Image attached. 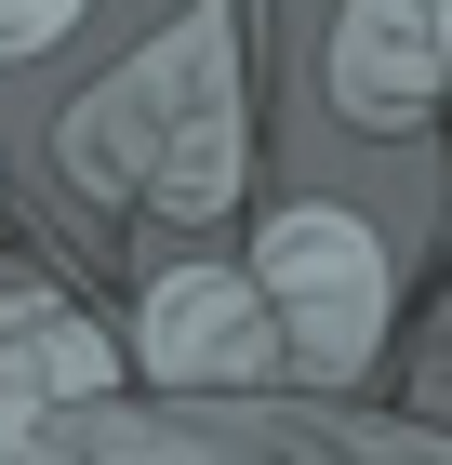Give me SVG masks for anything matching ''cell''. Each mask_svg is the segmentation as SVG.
<instances>
[{
  "instance_id": "obj_7",
  "label": "cell",
  "mask_w": 452,
  "mask_h": 465,
  "mask_svg": "<svg viewBox=\"0 0 452 465\" xmlns=\"http://www.w3.org/2000/svg\"><path fill=\"white\" fill-rule=\"evenodd\" d=\"M94 0H0V67H27V54H54V40L80 27Z\"/></svg>"
},
{
  "instance_id": "obj_3",
  "label": "cell",
  "mask_w": 452,
  "mask_h": 465,
  "mask_svg": "<svg viewBox=\"0 0 452 465\" xmlns=\"http://www.w3.org/2000/svg\"><path fill=\"white\" fill-rule=\"evenodd\" d=\"M240 266L266 280V320H279L293 386H359V372H386L399 266H386L373 213H347V200H279V213H253Z\"/></svg>"
},
{
  "instance_id": "obj_4",
  "label": "cell",
  "mask_w": 452,
  "mask_h": 465,
  "mask_svg": "<svg viewBox=\"0 0 452 465\" xmlns=\"http://www.w3.org/2000/svg\"><path fill=\"white\" fill-rule=\"evenodd\" d=\"M120 372H146L160 399H279L293 359H279V320H266V280L253 266H160L134 306V346Z\"/></svg>"
},
{
  "instance_id": "obj_5",
  "label": "cell",
  "mask_w": 452,
  "mask_h": 465,
  "mask_svg": "<svg viewBox=\"0 0 452 465\" xmlns=\"http://www.w3.org/2000/svg\"><path fill=\"white\" fill-rule=\"evenodd\" d=\"M319 80H333L347 134H439L452 120V0H347Z\"/></svg>"
},
{
  "instance_id": "obj_2",
  "label": "cell",
  "mask_w": 452,
  "mask_h": 465,
  "mask_svg": "<svg viewBox=\"0 0 452 465\" xmlns=\"http://www.w3.org/2000/svg\"><path fill=\"white\" fill-rule=\"evenodd\" d=\"M0 465H452L439 426H347V412H266V399H213V412H54L40 439H14Z\"/></svg>"
},
{
  "instance_id": "obj_6",
  "label": "cell",
  "mask_w": 452,
  "mask_h": 465,
  "mask_svg": "<svg viewBox=\"0 0 452 465\" xmlns=\"http://www.w3.org/2000/svg\"><path fill=\"white\" fill-rule=\"evenodd\" d=\"M106 386H120V332H94L67 292H0V452Z\"/></svg>"
},
{
  "instance_id": "obj_8",
  "label": "cell",
  "mask_w": 452,
  "mask_h": 465,
  "mask_svg": "<svg viewBox=\"0 0 452 465\" xmlns=\"http://www.w3.org/2000/svg\"><path fill=\"white\" fill-rule=\"evenodd\" d=\"M413 426H452V292H439V320L413 346Z\"/></svg>"
},
{
  "instance_id": "obj_1",
  "label": "cell",
  "mask_w": 452,
  "mask_h": 465,
  "mask_svg": "<svg viewBox=\"0 0 452 465\" xmlns=\"http://www.w3.org/2000/svg\"><path fill=\"white\" fill-rule=\"evenodd\" d=\"M54 186L106 226H226L253 186V94H240V0H186L134 40L94 94L54 107Z\"/></svg>"
}]
</instances>
